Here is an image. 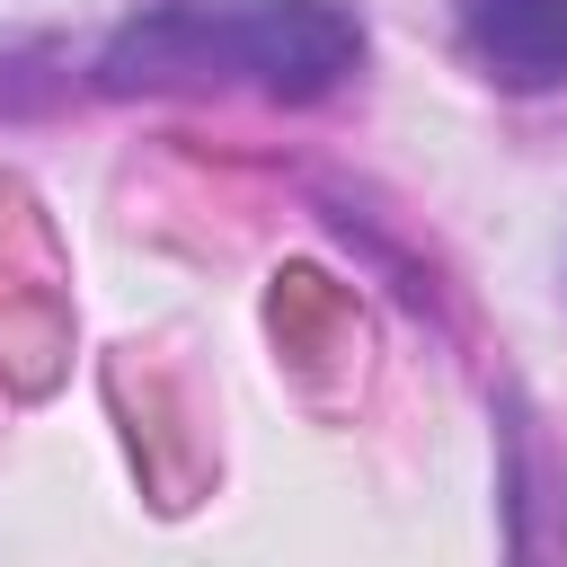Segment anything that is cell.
<instances>
[{
    "label": "cell",
    "mask_w": 567,
    "mask_h": 567,
    "mask_svg": "<svg viewBox=\"0 0 567 567\" xmlns=\"http://www.w3.org/2000/svg\"><path fill=\"white\" fill-rule=\"evenodd\" d=\"M363 27L337 0H159L142 9L97 80L106 89H266L319 97L354 71Z\"/></svg>",
    "instance_id": "obj_1"
},
{
    "label": "cell",
    "mask_w": 567,
    "mask_h": 567,
    "mask_svg": "<svg viewBox=\"0 0 567 567\" xmlns=\"http://www.w3.org/2000/svg\"><path fill=\"white\" fill-rule=\"evenodd\" d=\"M461 44L496 89H558L567 80V0H452Z\"/></svg>",
    "instance_id": "obj_2"
}]
</instances>
